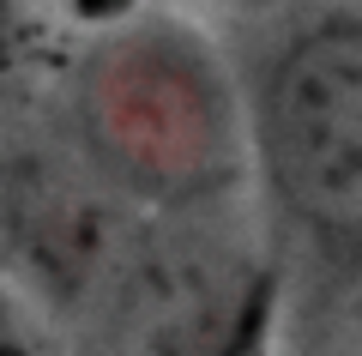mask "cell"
I'll return each instance as SVG.
<instances>
[{
	"label": "cell",
	"instance_id": "cell-1",
	"mask_svg": "<svg viewBox=\"0 0 362 356\" xmlns=\"http://www.w3.org/2000/svg\"><path fill=\"white\" fill-rule=\"evenodd\" d=\"M61 139L133 217L218 212L247 188L230 49L157 0L78 30L61 67Z\"/></svg>",
	"mask_w": 362,
	"mask_h": 356
},
{
	"label": "cell",
	"instance_id": "cell-2",
	"mask_svg": "<svg viewBox=\"0 0 362 356\" xmlns=\"http://www.w3.org/2000/svg\"><path fill=\"white\" fill-rule=\"evenodd\" d=\"M247 181L284 242L350 278L362 254V13L302 0L235 67Z\"/></svg>",
	"mask_w": 362,
	"mask_h": 356
},
{
	"label": "cell",
	"instance_id": "cell-3",
	"mask_svg": "<svg viewBox=\"0 0 362 356\" xmlns=\"http://www.w3.org/2000/svg\"><path fill=\"white\" fill-rule=\"evenodd\" d=\"M284 266L235 205L139 217L61 356H278Z\"/></svg>",
	"mask_w": 362,
	"mask_h": 356
},
{
	"label": "cell",
	"instance_id": "cell-4",
	"mask_svg": "<svg viewBox=\"0 0 362 356\" xmlns=\"http://www.w3.org/2000/svg\"><path fill=\"white\" fill-rule=\"evenodd\" d=\"M139 217L61 145H0V278L61 332L103 284Z\"/></svg>",
	"mask_w": 362,
	"mask_h": 356
},
{
	"label": "cell",
	"instance_id": "cell-5",
	"mask_svg": "<svg viewBox=\"0 0 362 356\" xmlns=\"http://www.w3.org/2000/svg\"><path fill=\"white\" fill-rule=\"evenodd\" d=\"M49 30H54L49 0H0V103H13L37 79Z\"/></svg>",
	"mask_w": 362,
	"mask_h": 356
},
{
	"label": "cell",
	"instance_id": "cell-6",
	"mask_svg": "<svg viewBox=\"0 0 362 356\" xmlns=\"http://www.w3.org/2000/svg\"><path fill=\"white\" fill-rule=\"evenodd\" d=\"M0 356H61V344L42 326V314L6 278H0Z\"/></svg>",
	"mask_w": 362,
	"mask_h": 356
},
{
	"label": "cell",
	"instance_id": "cell-7",
	"mask_svg": "<svg viewBox=\"0 0 362 356\" xmlns=\"http://www.w3.org/2000/svg\"><path fill=\"white\" fill-rule=\"evenodd\" d=\"M49 6H54V18L73 25V30H103V25H115V18L139 13L145 0H49Z\"/></svg>",
	"mask_w": 362,
	"mask_h": 356
}]
</instances>
